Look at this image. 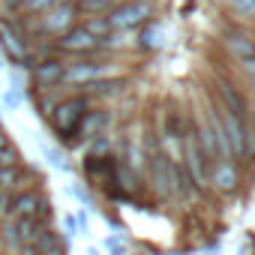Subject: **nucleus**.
<instances>
[{
    "mask_svg": "<svg viewBox=\"0 0 255 255\" xmlns=\"http://www.w3.org/2000/svg\"><path fill=\"white\" fill-rule=\"evenodd\" d=\"M87 108H90V99H87V96H81V93H69V96H63V99L57 102V108L51 111L48 126H51L54 138H57L63 147H72V141H75V129H78L81 117L87 114Z\"/></svg>",
    "mask_w": 255,
    "mask_h": 255,
    "instance_id": "obj_1",
    "label": "nucleus"
},
{
    "mask_svg": "<svg viewBox=\"0 0 255 255\" xmlns=\"http://www.w3.org/2000/svg\"><path fill=\"white\" fill-rule=\"evenodd\" d=\"M12 219H39L42 225H51L54 204L42 186H24L12 192Z\"/></svg>",
    "mask_w": 255,
    "mask_h": 255,
    "instance_id": "obj_2",
    "label": "nucleus"
},
{
    "mask_svg": "<svg viewBox=\"0 0 255 255\" xmlns=\"http://www.w3.org/2000/svg\"><path fill=\"white\" fill-rule=\"evenodd\" d=\"M150 12L153 9H150L147 0H129V3H117L105 18H108L111 30H132L138 24H147Z\"/></svg>",
    "mask_w": 255,
    "mask_h": 255,
    "instance_id": "obj_3",
    "label": "nucleus"
},
{
    "mask_svg": "<svg viewBox=\"0 0 255 255\" xmlns=\"http://www.w3.org/2000/svg\"><path fill=\"white\" fill-rule=\"evenodd\" d=\"M75 18H78V6H51L48 12L39 15L36 33L48 36V39H57V36H63L66 30L75 27Z\"/></svg>",
    "mask_w": 255,
    "mask_h": 255,
    "instance_id": "obj_4",
    "label": "nucleus"
},
{
    "mask_svg": "<svg viewBox=\"0 0 255 255\" xmlns=\"http://www.w3.org/2000/svg\"><path fill=\"white\" fill-rule=\"evenodd\" d=\"M63 75H66V63L63 57H48L42 63H33L27 66V78L36 90H54V87H63Z\"/></svg>",
    "mask_w": 255,
    "mask_h": 255,
    "instance_id": "obj_5",
    "label": "nucleus"
},
{
    "mask_svg": "<svg viewBox=\"0 0 255 255\" xmlns=\"http://www.w3.org/2000/svg\"><path fill=\"white\" fill-rule=\"evenodd\" d=\"M54 45H57V54H93V51H99V39H93L81 24H75L63 36H57Z\"/></svg>",
    "mask_w": 255,
    "mask_h": 255,
    "instance_id": "obj_6",
    "label": "nucleus"
},
{
    "mask_svg": "<svg viewBox=\"0 0 255 255\" xmlns=\"http://www.w3.org/2000/svg\"><path fill=\"white\" fill-rule=\"evenodd\" d=\"M111 69L105 63H96V60H81V63H66V75H63V84L69 87H87L99 78H105Z\"/></svg>",
    "mask_w": 255,
    "mask_h": 255,
    "instance_id": "obj_7",
    "label": "nucleus"
},
{
    "mask_svg": "<svg viewBox=\"0 0 255 255\" xmlns=\"http://www.w3.org/2000/svg\"><path fill=\"white\" fill-rule=\"evenodd\" d=\"M183 171L189 174V180L198 189H204V183H207V159H204L195 135H186L183 138Z\"/></svg>",
    "mask_w": 255,
    "mask_h": 255,
    "instance_id": "obj_8",
    "label": "nucleus"
},
{
    "mask_svg": "<svg viewBox=\"0 0 255 255\" xmlns=\"http://www.w3.org/2000/svg\"><path fill=\"white\" fill-rule=\"evenodd\" d=\"M105 123H108V114H105L102 108H87V114L81 117L78 129H75V141H72V147L87 144V141H93L96 135H105Z\"/></svg>",
    "mask_w": 255,
    "mask_h": 255,
    "instance_id": "obj_9",
    "label": "nucleus"
},
{
    "mask_svg": "<svg viewBox=\"0 0 255 255\" xmlns=\"http://www.w3.org/2000/svg\"><path fill=\"white\" fill-rule=\"evenodd\" d=\"M0 54L9 60V66H24L27 60V45L3 24H0Z\"/></svg>",
    "mask_w": 255,
    "mask_h": 255,
    "instance_id": "obj_10",
    "label": "nucleus"
},
{
    "mask_svg": "<svg viewBox=\"0 0 255 255\" xmlns=\"http://www.w3.org/2000/svg\"><path fill=\"white\" fill-rule=\"evenodd\" d=\"M33 249H36V255H69V240L54 225H48L39 234V240L33 243Z\"/></svg>",
    "mask_w": 255,
    "mask_h": 255,
    "instance_id": "obj_11",
    "label": "nucleus"
},
{
    "mask_svg": "<svg viewBox=\"0 0 255 255\" xmlns=\"http://www.w3.org/2000/svg\"><path fill=\"white\" fill-rule=\"evenodd\" d=\"M207 180H210L219 192H234L240 177H237V168H234L231 159H219V162L213 165V171L207 174Z\"/></svg>",
    "mask_w": 255,
    "mask_h": 255,
    "instance_id": "obj_12",
    "label": "nucleus"
},
{
    "mask_svg": "<svg viewBox=\"0 0 255 255\" xmlns=\"http://www.w3.org/2000/svg\"><path fill=\"white\" fill-rule=\"evenodd\" d=\"M225 48H228L240 63L255 60V39H249V36L240 33V30H228V33H225Z\"/></svg>",
    "mask_w": 255,
    "mask_h": 255,
    "instance_id": "obj_13",
    "label": "nucleus"
},
{
    "mask_svg": "<svg viewBox=\"0 0 255 255\" xmlns=\"http://www.w3.org/2000/svg\"><path fill=\"white\" fill-rule=\"evenodd\" d=\"M123 84H126L123 78H99V81H93V84L75 90V93H81V96H87V99H108V96L123 93Z\"/></svg>",
    "mask_w": 255,
    "mask_h": 255,
    "instance_id": "obj_14",
    "label": "nucleus"
},
{
    "mask_svg": "<svg viewBox=\"0 0 255 255\" xmlns=\"http://www.w3.org/2000/svg\"><path fill=\"white\" fill-rule=\"evenodd\" d=\"M219 96H222V111L246 120V99H243V93L234 84H219Z\"/></svg>",
    "mask_w": 255,
    "mask_h": 255,
    "instance_id": "obj_15",
    "label": "nucleus"
},
{
    "mask_svg": "<svg viewBox=\"0 0 255 255\" xmlns=\"http://www.w3.org/2000/svg\"><path fill=\"white\" fill-rule=\"evenodd\" d=\"M12 225H15V234H18L21 249H24V246H33V243L39 240V234L48 228V225H42L39 219H12Z\"/></svg>",
    "mask_w": 255,
    "mask_h": 255,
    "instance_id": "obj_16",
    "label": "nucleus"
},
{
    "mask_svg": "<svg viewBox=\"0 0 255 255\" xmlns=\"http://www.w3.org/2000/svg\"><path fill=\"white\" fill-rule=\"evenodd\" d=\"M0 105H3V111H21L27 105V90L21 87H6L3 93H0Z\"/></svg>",
    "mask_w": 255,
    "mask_h": 255,
    "instance_id": "obj_17",
    "label": "nucleus"
},
{
    "mask_svg": "<svg viewBox=\"0 0 255 255\" xmlns=\"http://www.w3.org/2000/svg\"><path fill=\"white\" fill-rule=\"evenodd\" d=\"M18 189H24V183H21V165L0 168V192H18Z\"/></svg>",
    "mask_w": 255,
    "mask_h": 255,
    "instance_id": "obj_18",
    "label": "nucleus"
},
{
    "mask_svg": "<svg viewBox=\"0 0 255 255\" xmlns=\"http://www.w3.org/2000/svg\"><path fill=\"white\" fill-rule=\"evenodd\" d=\"M81 27H84L93 39H105V36L111 33V24H108V18H105V15H87Z\"/></svg>",
    "mask_w": 255,
    "mask_h": 255,
    "instance_id": "obj_19",
    "label": "nucleus"
},
{
    "mask_svg": "<svg viewBox=\"0 0 255 255\" xmlns=\"http://www.w3.org/2000/svg\"><path fill=\"white\" fill-rule=\"evenodd\" d=\"M138 45H141L144 51H156V48L162 45V27H159V24H147V27L141 30V36H138Z\"/></svg>",
    "mask_w": 255,
    "mask_h": 255,
    "instance_id": "obj_20",
    "label": "nucleus"
},
{
    "mask_svg": "<svg viewBox=\"0 0 255 255\" xmlns=\"http://www.w3.org/2000/svg\"><path fill=\"white\" fill-rule=\"evenodd\" d=\"M117 6V0H78V9H84L87 15H108Z\"/></svg>",
    "mask_w": 255,
    "mask_h": 255,
    "instance_id": "obj_21",
    "label": "nucleus"
},
{
    "mask_svg": "<svg viewBox=\"0 0 255 255\" xmlns=\"http://www.w3.org/2000/svg\"><path fill=\"white\" fill-rule=\"evenodd\" d=\"M42 153H45V159H48V165L51 168H57V171H72V165H69V159H66V153L60 150V147H51V144H45L42 147Z\"/></svg>",
    "mask_w": 255,
    "mask_h": 255,
    "instance_id": "obj_22",
    "label": "nucleus"
},
{
    "mask_svg": "<svg viewBox=\"0 0 255 255\" xmlns=\"http://www.w3.org/2000/svg\"><path fill=\"white\" fill-rule=\"evenodd\" d=\"M87 156H90V159H108V156H111V141H108V135H96L93 141H87Z\"/></svg>",
    "mask_w": 255,
    "mask_h": 255,
    "instance_id": "obj_23",
    "label": "nucleus"
},
{
    "mask_svg": "<svg viewBox=\"0 0 255 255\" xmlns=\"http://www.w3.org/2000/svg\"><path fill=\"white\" fill-rule=\"evenodd\" d=\"M21 162H24V156H21V150L15 144L0 150V168H12V165H21Z\"/></svg>",
    "mask_w": 255,
    "mask_h": 255,
    "instance_id": "obj_24",
    "label": "nucleus"
},
{
    "mask_svg": "<svg viewBox=\"0 0 255 255\" xmlns=\"http://www.w3.org/2000/svg\"><path fill=\"white\" fill-rule=\"evenodd\" d=\"M69 195L87 210V207H93V195H90V189L87 186H81V183H69Z\"/></svg>",
    "mask_w": 255,
    "mask_h": 255,
    "instance_id": "obj_25",
    "label": "nucleus"
},
{
    "mask_svg": "<svg viewBox=\"0 0 255 255\" xmlns=\"http://www.w3.org/2000/svg\"><path fill=\"white\" fill-rule=\"evenodd\" d=\"M54 6V0H24V15H42Z\"/></svg>",
    "mask_w": 255,
    "mask_h": 255,
    "instance_id": "obj_26",
    "label": "nucleus"
},
{
    "mask_svg": "<svg viewBox=\"0 0 255 255\" xmlns=\"http://www.w3.org/2000/svg\"><path fill=\"white\" fill-rule=\"evenodd\" d=\"M228 6L240 15H249V18L255 15V0H228Z\"/></svg>",
    "mask_w": 255,
    "mask_h": 255,
    "instance_id": "obj_27",
    "label": "nucleus"
},
{
    "mask_svg": "<svg viewBox=\"0 0 255 255\" xmlns=\"http://www.w3.org/2000/svg\"><path fill=\"white\" fill-rule=\"evenodd\" d=\"M12 216V192H0V222Z\"/></svg>",
    "mask_w": 255,
    "mask_h": 255,
    "instance_id": "obj_28",
    "label": "nucleus"
},
{
    "mask_svg": "<svg viewBox=\"0 0 255 255\" xmlns=\"http://www.w3.org/2000/svg\"><path fill=\"white\" fill-rule=\"evenodd\" d=\"M105 249H108V255H129L126 246L120 243V237H105Z\"/></svg>",
    "mask_w": 255,
    "mask_h": 255,
    "instance_id": "obj_29",
    "label": "nucleus"
},
{
    "mask_svg": "<svg viewBox=\"0 0 255 255\" xmlns=\"http://www.w3.org/2000/svg\"><path fill=\"white\" fill-rule=\"evenodd\" d=\"M72 216H75V225H78V234H87V231H90V219H87V210H84V207H78V210H75Z\"/></svg>",
    "mask_w": 255,
    "mask_h": 255,
    "instance_id": "obj_30",
    "label": "nucleus"
},
{
    "mask_svg": "<svg viewBox=\"0 0 255 255\" xmlns=\"http://www.w3.org/2000/svg\"><path fill=\"white\" fill-rule=\"evenodd\" d=\"M60 234H63L66 240L78 234V225H75V216H72V213H66V216H63V231H60Z\"/></svg>",
    "mask_w": 255,
    "mask_h": 255,
    "instance_id": "obj_31",
    "label": "nucleus"
},
{
    "mask_svg": "<svg viewBox=\"0 0 255 255\" xmlns=\"http://www.w3.org/2000/svg\"><path fill=\"white\" fill-rule=\"evenodd\" d=\"M9 144H15V141H12V135H9V129H6V126H3V123H0V150H3V147H9Z\"/></svg>",
    "mask_w": 255,
    "mask_h": 255,
    "instance_id": "obj_32",
    "label": "nucleus"
},
{
    "mask_svg": "<svg viewBox=\"0 0 255 255\" xmlns=\"http://www.w3.org/2000/svg\"><path fill=\"white\" fill-rule=\"evenodd\" d=\"M246 153H255V123L246 129Z\"/></svg>",
    "mask_w": 255,
    "mask_h": 255,
    "instance_id": "obj_33",
    "label": "nucleus"
},
{
    "mask_svg": "<svg viewBox=\"0 0 255 255\" xmlns=\"http://www.w3.org/2000/svg\"><path fill=\"white\" fill-rule=\"evenodd\" d=\"M54 6H78V0H54Z\"/></svg>",
    "mask_w": 255,
    "mask_h": 255,
    "instance_id": "obj_34",
    "label": "nucleus"
},
{
    "mask_svg": "<svg viewBox=\"0 0 255 255\" xmlns=\"http://www.w3.org/2000/svg\"><path fill=\"white\" fill-rule=\"evenodd\" d=\"M3 69H9V60H6L3 54H0V72H3Z\"/></svg>",
    "mask_w": 255,
    "mask_h": 255,
    "instance_id": "obj_35",
    "label": "nucleus"
},
{
    "mask_svg": "<svg viewBox=\"0 0 255 255\" xmlns=\"http://www.w3.org/2000/svg\"><path fill=\"white\" fill-rule=\"evenodd\" d=\"M87 255H102V252H99L96 246H90V249H87Z\"/></svg>",
    "mask_w": 255,
    "mask_h": 255,
    "instance_id": "obj_36",
    "label": "nucleus"
}]
</instances>
